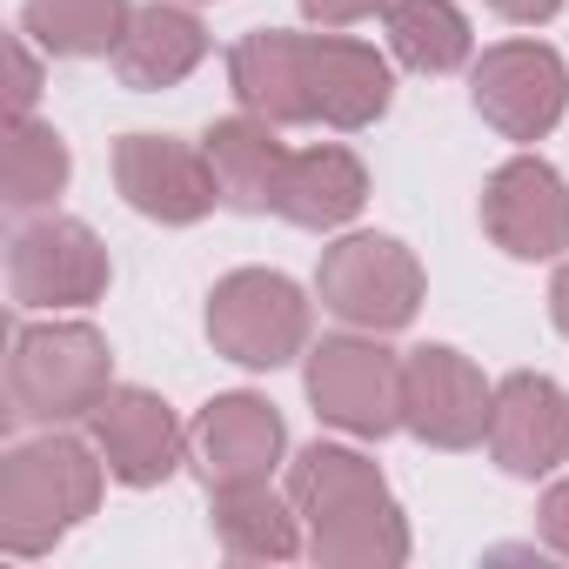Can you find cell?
<instances>
[{"label":"cell","mask_w":569,"mask_h":569,"mask_svg":"<svg viewBox=\"0 0 569 569\" xmlns=\"http://www.w3.org/2000/svg\"><path fill=\"white\" fill-rule=\"evenodd\" d=\"M101 476H108L101 449L74 442L61 429H48L34 442H14L8 462H0V549L14 562L48 556L74 522L94 516Z\"/></svg>","instance_id":"1"},{"label":"cell","mask_w":569,"mask_h":569,"mask_svg":"<svg viewBox=\"0 0 569 569\" xmlns=\"http://www.w3.org/2000/svg\"><path fill=\"white\" fill-rule=\"evenodd\" d=\"M114 389V356L94 322H28L8 349V396L21 422H88Z\"/></svg>","instance_id":"2"},{"label":"cell","mask_w":569,"mask_h":569,"mask_svg":"<svg viewBox=\"0 0 569 569\" xmlns=\"http://www.w3.org/2000/svg\"><path fill=\"white\" fill-rule=\"evenodd\" d=\"M316 296L336 322L369 329V336H396L422 309V261L396 234H342L322 248Z\"/></svg>","instance_id":"3"},{"label":"cell","mask_w":569,"mask_h":569,"mask_svg":"<svg viewBox=\"0 0 569 569\" xmlns=\"http://www.w3.org/2000/svg\"><path fill=\"white\" fill-rule=\"evenodd\" d=\"M208 342L241 369H281L309 356V296L274 268H234L208 296Z\"/></svg>","instance_id":"4"},{"label":"cell","mask_w":569,"mask_h":569,"mask_svg":"<svg viewBox=\"0 0 569 569\" xmlns=\"http://www.w3.org/2000/svg\"><path fill=\"white\" fill-rule=\"evenodd\" d=\"M309 402L329 429L382 442L402 429V362L382 349V336L356 329V336H322L309 349Z\"/></svg>","instance_id":"5"},{"label":"cell","mask_w":569,"mask_h":569,"mask_svg":"<svg viewBox=\"0 0 569 569\" xmlns=\"http://www.w3.org/2000/svg\"><path fill=\"white\" fill-rule=\"evenodd\" d=\"M108 248L74 214H41L8 241V296L21 309H88L108 296Z\"/></svg>","instance_id":"6"},{"label":"cell","mask_w":569,"mask_h":569,"mask_svg":"<svg viewBox=\"0 0 569 569\" xmlns=\"http://www.w3.org/2000/svg\"><path fill=\"white\" fill-rule=\"evenodd\" d=\"M469 101L502 141H542L569 114V61L549 41H496L469 68Z\"/></svg>","instance_id":"7"},{"label":"cell","mask_w":569,"mask_h":569,"mask_svg":"<svg viewBox=\"0 0 569 569\" xmlns=\"http://www.w3.org/2000/svg\"><path fill=\"white\" fill-rule=\"evenodd\" d=\"M114 188L134 214L161 228H194L221 208V181L208 148L174 141V134H121L114 141Z\"/></svg>","instance_id":"8"},{"label":"cell","mask_w":569,"mask_h":569,"mask_svg":"<svg viewBox=\"0 0 569 569\" xmlns=\"http://www.w3.org/2000/svg\"><path fill=\"white\" fill-rule=\"evenodd\" d=\"M489 409H496V382H482V369L462 349H416L402 362V429L429 449H476L489 436Z\"/></svg>","instance_id":"9"},{"label":"cell","mask_w":569,"mask_h":569,"mask_svg":"<svg viewBox=\"0 0 569 569\" xmlns=\"http://www.w3.org/2000/svg\"><path fill=\"white\" fill-rule=\"evenodd\" d=\"M482 234L509 261H556L569 248V181L542 154H516L482 181Z\"/></svg>","instance_id":"10"},{"label":"cell","mask_w":569,"mask_h":569,"mask_svg":"<svg viewBox=\"0 0 569 569\" xmlns=\"http://www.w3.org/2000/svg\"><path fill=\"white\" fill-rule=\"evenodd\" d=\"M88 436L108 462V476L121 489H161L181 462H188V429L174 422V409L154 396V389H128L114 382L94 416H88Z\"/></svg>","instance_id":"11"},{"label":"cell","mask_w":569,"mask_h":569,"mask_svg":"<svg viewBox=\"0 0 569 569\" xmlns=\"http://www.w3.org/2000/svg\"><path fill=\"white\" fill-rule=\"evenodd\" d=\"M281 449H289V422L268 396H214L194 422H188V462L208 489H234V482H268Z\"/></svg>","instance_id":"12"},{"label":"cell","mask_w":569,"mask_h":569,"mask_svg":"<svg viewBox=\"0 0 569 569\" xmlns=\"http://www.w3.org/2000/svg\"><path fill=\"white\" fill-rule=\"evenodd\" d=\"M489 456L502 476H549L562 469L569 456V396L562 382L536 376V369H516L496 382V409H489Z\"/></svg>","instance_id":"13"},{"label":"cell","mask_w":569,"mask_h":569,"mask_svg":"<svg viewBox=\"0 0 569 569\" xmlns=\"http://www.w3.org/2000/svg\"><path fill=\"white\" fill-rule=\"evenodd\" d=\"M228 88H234L241 114H254L268 128L316 121V101H309V34H289V28L241 34L228 48Z\"/></svg>","instance_id":"14"},{"label":"cell","mask_w":569,"mask_h":569,"mask_svg":"<svg viewBox=\"0 0 569 569\" xmlns=\"http://www.w3.org/2000/svg\"><path fill=\"white\" fill-rule=\"evenodd\" d=\"M309 101H316V121L322 128H376L396 101V74L389 61L369 48V41H349V34H309Z\"/></svg>","instance_id":"15"},{"label":"cell","mask_w":569,"mask_h":569,"mask_svg":"<svg viewBox=\"0 0 569 569\" xmlns=\"http://www.w3.org/2000/svg\"><path fill=\"white\" fill-rule=\"evenodd\" d=\"M208 61V28L174 8V0H148V8H134L121 48H114V74L121 88L134 94H161V88H181L194 68Z\"/></svg>","instance_id":"16"},{"label":"cell","mask_w":569,"mask_h":569,"mask_svg":"<svg viewBox=\"0 0 569 569\" xmlns=\"http://www.w3.org/2000/svg\"><path fill=\"white\" fill-rule=\"evenodd\" d=\"M362 201H369V168H362L349 148L322 141V148L289 154V168H281V194H274V214L296 221V228H309V234H329V228L356 221Z\"/></svg>","instance_id":"17"},{"label":"cell","mask_w":569,"mask_h":569,"mask_svg":"<svg viewBox=\"0 0 569 569\" xmlns=\"http://www.w3.org/2000/svg\"><path fill=\"white\" fill-rule=\"evenodd\" d=\"M208 522L221 556L234 562H289L309 549V522L296 516L289 496H274L268 482H234V489H208Z\"/></svg>","instance_id":"18"},{"label":"cell","mask_w":569,"mask_h":569,"mask_svg":"<svg viewBox=\"0 0 569 569\" xmlns=\"http://www.w3.org/2000/svg\"><path fill=\"white\" fill-rule=\"evenodd\" d=\"M208 161H214V181H221V208L234 214H274V194H281V168H289V148L274 141L268 121L254 114H228L201 134Z\"/></svg>","instance_id":"19"},{"label":"cell","mask_w":569,"mask_h":569,"mask_svg":"<svg viewBox=\"0 0 569 569\" xmlns=\"http://www.w3.org/2000/svg\"><path fill=\"white\" fill-rule=\"evenodd\" d=\"M382 496H389L382 469L362 449H349V442H309L289 462V502H296V516L309 529L329 522V516H349L362 502H382Z\"/></svg>","instance_id":"20"},{"label":"cell","mask_w":569,"mask_h":569,"mask_svg":"<svg viewBox=\"0 0 569 569\" xmlns=\"http://www.w3.org/2000/svg\"><path fill=\"white\" fill-rule=\"evenodd\" d=\"M128 21H134V0H28L21 8V34L54 61L114 54Z\"/></svg>","instance_id":"21"},{"label":"cell","mask_w":569,"mask_h":569,"mask_svg":"<svg viewBox=\"0 0 569 569\" xmlns=\"http://www.w3.org/2000/svg\"><path fill=\"white\" fill-rule=\"evenodd\" d=\"M389 54L416 74H456L476 61V34L456 0H389Z\"/></svg>","instance_id":"22"},{"label":"cell","mask_w":569,"mask_h":569,"mask_svg":"<svg viewBox=\"0 0 569 569\" xmlns=\"http://www.w3.org/2000/svg\"><path fill=\"white\" fill-rule=\"evenodd\" d=\"M309 556L322 569H402L409 562V522L396 509V496L362 502L349 516H329L309 529Z\"/></svg>","instance_id":"23"},{"label":"cell","mask_w":569,"mask_h":569,"mask_svg":"<svg viewBox=\"0 0 569 569\" xmlns=\"http://www.w3.org/2000/svg\"><path fill=\"white\" fill-rule=\"evenodd\" d=\"M68 174H74V154H68V141L54 134V121L14 114V128H8V208H14V214L48 208V201L68 188Z\"/></svg>","instance_id":"24"},{"label":"cell","mask_w":569,"mask_h":569,"mask_svg":"<svg viewBox=\"0 0 569 569\" xmlns=\"http://www.w3.org/2000/svg\"><path fill=\"white\" fill-rule=\"evenodd\" d=\"M536 536H542L556 556H569V476L542 489V502H536Z\"/></svg>","instance_id":"25"},{"label":"cell","mask_w":569,"mask_h":569,"mask_svg":"<svg viewBox=\"0 0 569 569\" xmlns=\"http://www.w3.org/2000/svg\"><path fill=\"white\" fill-rule=\"evenodd\" d=\"M296 8L316 21V28H356L369 14H389V0H296Z\"/></svg>","instance_id":"26"},{"label":"cell","mask_w":569,"mask_h":569,"mask_svg":"<svg viewBox=\"0 0 569 569\" xmlns=\"http://www.w3.org/2000/svg\"><path fill=\"white\" fill-rule=\"evenodd\" d=\"M34 54H41V48H34L28 34L8 48V61H14V88H8V94H14V114H34V101H41V61H34Z\"/></svg>","instance_id":"27"},{"label":"cell","mask_w":569,"mask_h":569,"mask_svg":"<svg viewBox=\"0 0 569 569\" xmlns=\"http://www.w3.org/2000/svg\"><path fill=\"white\" fill-rule=\"evenodd\" d=\"M489 8H496L502 21H516V28H542V21H556L562 0H489Z\"/></svg>","instance_id":"28"},{"label":"cell","mask_w":569,"mask_h":569,"mask_svg":"<svg viewBox=\"0 0 569 569\" xmlns=\"http://www.w3.org/2000/svg\"><path fill=\"white\" fill-rule=\"evenodd\" d=\"M549 322L569 336V261L556 268V281H549Z\"/></svg>","instance_id":"29"}]
</instances>
